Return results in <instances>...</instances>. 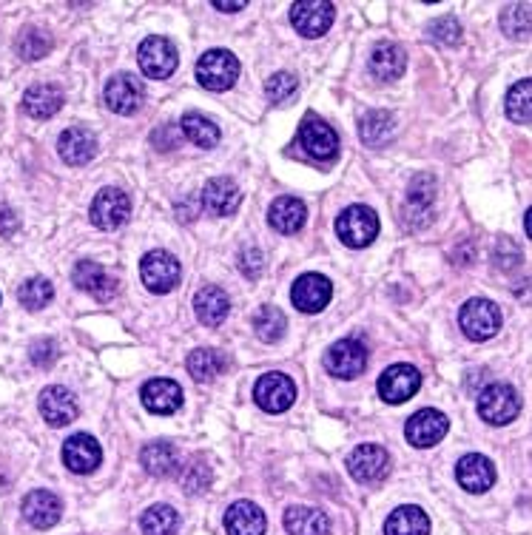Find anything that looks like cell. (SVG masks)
Instances as JSON below:
<instances>
[{
    "instance_id": "cell-38",
    "label": "cell",
    "mask_w": 532,
    "mask_h": 535,
    "mask_svg": "<svg viewBox=\"0 0 532 535\" xmlns=\"http://www.w3.org/2000/svg\"><path fill=\"white\" fill-rule=\"evenodd\" d=\"M15 52H18V57H23V60H40V57H46L49 52H52V37L46 35L43 29H23L20 32V37L15 40Z\"/></svg>"
},
{
    "instance_id": "cell-13",
    "label": "cell",
    "mask_w": 532,
    "mask_h": 535,
    "mask_svg": "<svg viewBox=\"0 0 532 535\" xmlns=\"http://www.w3.org/2000/svg\"><path fill=\"white\" fill-rule=\"evenodd\" d=\"M447 430H450L447 416L427 407V410H419V413L410 416V422L404 427V436H407V442L413 444V447H422L424 450V447L439 444L447 436Z\"/></svg>"
},
{
    "instance_id": "cell-21",
    "label": "cell",
    "mask_w": 532,
    "mask_h": 535,
    "mask_svg": "<svg viewBox=\"0 0 532 535\" xmlns=\"http://www.w3.org/2000/svg\"><path fill=\"white\" fill-rule=\"evenodd\" d=\"M72 277L74 285L83 288L86 294H92L97 302H109L111 296L117 294V279L97 262H77Z\"/></svg>"
},
{
    "instance_id": "cell-27",
    "label": "cell",
    "mask_w": 532,
    "mask_h": 535,
    "mask_svg": "<svg viewBox=\"0 0 532 535\" xmlns=\"http://www.w3.org/2000/svg\"><path fill=\"white\" fill-rule=\"evenodd\" d=\"M194 311L200 316L202 325L217 328V325L225 322V316L231 311V302H228L225 291L214 288V285H205V288L197 291V296H194Z\"/></svg>"
},
{
    "instance_id": "cell-23",
    "label": "cell",
    "mask_w": 532,
    "mask_h": 535,
    "mask_svg": "<svg viewBox=\"0 0 532 535\" xmlns=\"http://www.w3.org/2000/svg\"><path fill=\"white\" fill-rule=\"evenodd\" d=\"M140 399H143L146 410L168 416V413H177L183 407V388L171 379H151V382H146Z\"/></svg>"
},
{
    "instance_id": "cell-22",
    "label": "cell",
    "mask_w": 532,
    "mask_h": 535,
    "mask_svg": "<svg viewBox=\"0 0 532 535\" xmlns=\"http://www.w3.org/2000/svg\"><path fill=\"white\" fill-rule=\"evenodd\" d=\"M60 513H63V504L57 499L55 493L49 490H32L26 499H23V516L26 521L37 527V530H49L60 521Z\"/></svg>"
},
{
    "instance_id": "cell-37",
    "label": "cell",
    "mask_w": 532,
    "mask_h": 535,
    "mask_svg": "<svg viewBox=\"0 0 532 535\" xmlns=\"http://www.w3.org/2000/svg\"><path fill=\"white\" fill-rule=\"evenodd\" d=\"M140 527H143L146 535H174L177 527H180V516L168 504H154V507H148L146 513H143Z\"/></svg>"
},
{
    "instance_id": "cell-8",
    "label": "cell",
    "mask_w": 532,
    "mask_h": 535,
    "mask_svg": "<svg viewBox=\"0 0 532 535\" xmlns=\"http://www.w3.org/2000/svg\"><path fill=\"white\" fill-rule=\"evenodd\" d=\"M137 60H140L143 74L154 77V80H166L177 69V49L171 46V40H166V37H146L140 43Z\"/></svg>"
},
{
    "instance_id": "cell-11",
    "label": "cell",
    "mask_w": 532,
    "mask_h": 535,
    "mask_svg": "<svg viewBox=\"0 0 532 535\" xmlns=\"http://www.w3.org/2000/svg\"><path fill=\"white\" fill-rule=\"evenodd\" d=\"M333 18H336V6L328 0H302V3H294L291 9L296 32L305 37L325 35L331 29Z\"/></svg>"
},
{
    "instance_id": "cell-33",
    "label": "cell",
    "mask_w": 532,
    "mask_h": 535,
    "mask_svg": "<svg viewBox=\"0 0 532 535\" xmlns=\"http://www.w3.org/2000/svg\"><path fill=\"white\" fill-rule=\"evenodd\" d=\"M385 535H430V518L422 507H399L387 518Z\"/></svg>"
},
{
    "instance_id": "cell-32",
    "label": "cell",
    "mask_w": 532,
    "mask_h": 535,
    "mask_svg": "<svg viewBox=\"0 0 532 535\" xmlns=\"http://www.w3.org/2000/svg\"><path fill=\"white\" fill-rule=\"evenodd\" d=\"M404 69H407V57H404L402 46L382 43V46L373 49V55H370V72H373V77L396 80V77H402Z\"/></svg>"
},
{
    "instance_id": "cell-43",
    "label": "cell",
    "mask_w": 532,
    "mask_h": 535,
    "mask_svg": "<svg viewBox=\"0 0 532 535\" xmlns=\"http://www.w3.org/2000/svg\"><path fill=\"white\" fill-rule=\"evenodd\" d=\"M501 26L510 37H527V32H530V6H524V3L510 6L501 15Z\"/></svg>"
},
{
    "instance_id": "cell-3",
    "label": "cell",
    "mask_w": 532,
    "mask_h": 535,
    "mask_svg": "<svg viewBox=\"0 0 532 535\" xmlns=\"http://www.w3.org/2000/svg\"><path fill=\"white\" fill-rule=\"evenodd\" d=\"M336 234L348 248H365L379 234V217L365 205H350L336 220Z\"/></svg>"
},
{
    "instance_id": "cell-34",
    "label": "cell",
    "mask_w": 532,
    "mask_h": 535,
    "mask_svg": "<svg viewBox=\"0 0 532 535\" xmlns=\"http://www.w3.org/2000/svg\"><path fill=\"white\" fill-rule=\"evenodd\" d=\"M359 134H362V140H365L367 146H385V143H390L396 137V120L387 111H367L365 117H362Z\"/></svg>"
},
{
    "instance_id": "cell-16",
    "label": "cell",
    "mask_w": 532,
    "mask_h": 535,
    "mask_svg": "<svg viewBox=\"0 0 532 535\" xmlns=\"http://www.w3.org/2000/svg\"><path fill=\"white\" fill-rule=\"evenodd\" d=\"M146 89L134 74H114L106 83V106L114 114H131L143 106Z\"/></svg>"
},
{
    "instance_id": "cell-1",
    "label": "cell",
    "mask_w": 532,
    "mask_h": 535,
    "mask_svg": "<svg viewBox=\"0 0 532 535\" xmlns=\"http://www.w3.org/2000/svg\"><path fill=\"white\" fill-rule=\"evenodd\" d=\"M433 205H436V180L430 174H419L407 188L402 222L410 231H422L433 222Z\"/></svg>"
},
{
    "instance_id": "cell-30",
    "label": "cell",
    "mask_w": 532,
    "mask_h": 535,
    "mask_svg": "<svg viewBox=\"0 0 532 535\" xmlns=\"http://www.w3.org/2000/svg\"><path fill=\"white\" fill-rule=\"evenodd\" d=\"M285 530L291 535H331V518L316 507H291L285 513Z\"/></svg>"
},
{
    "instance_id": "cell-31",
    "label": "cell",
    "mask_w": 532,
    "mask_h": 535,
    "mask_svg": "<svg viewBox=\"0 0 532 535\" xmlns=\"http://www.w3.org/2000/svg\"><path fill=\"white\" fill-rule=\"evenodd\" d=\"M305 217H308L305 203L296 200V197H279L271 205V211H268V222L274 225L279 234H296L305 225Z\"/></svg>"
},
{
    "instance_id": "cell-12",
    "label": "cell",
    "mask_w": 532,
    "mask_h": 535,
    "mask_svg": "<svg viewBox=\"0 0 532 535\" xmlns=\"http://www.w3.org/2000/svg\"><path fill=\"white\" fill-rule=\"evenodd\" d=\"M325 368L339 379H356L367 368V351L356 339H342L325 353Z\"/></svg>"
},
{
    "instance_id": "cell-19",
    "label": "cell",
    "mask_w": 532,
    "mask_h": 535,
    "mask_svg": "<svg viewBox=\"0 0 532 535\" xmlns=\"http://www.w3.org/2000/svg\"><path fill=\"white\" fill-rule=\"evenodd\" d=\"M239 200H242V194H239L237 183L228 180V177H214V180H208L200 194L202 208H205L208 214H214V217H228V214H234L239 208Z\"/></svg>"
},
{
    "instance_id": "cell-15",
    "label": "cell",
    "mask_w": 532,
    "mask_h": 535,
    "mask_svg": "<svg viewBox=\"0 0 532 535\" xmlns=\"http://www.w3.org/2000/svg\"><path fill=\"white\" fill-rule=\"evenodd\" d=\"M299 143H302V148H305L311 157H316V160H333L336 151H339L336 131H333L328 123H322L319 117H313V114H308V117L302 120V126H299Z\"/></svg>"
},
{
    "instance_id": "cell-7",
    "label": "cell",
    "mask_w": 532,
    "mask_h": 535,
    "mask_svg": "<svg viewBox=\"0 0 532 535\" xmlns=\"http://www.w3.org/2000/svg\"><path fill=\"white\" fill-rule=\"evenodd\" d=\"M348 470L359 484H379L390 473V456L379 444H362L350 453Z\"/></svg>"
},
{
    "instance_id": "cell-49",
    "label": "cell",
    "mask_w": 532,
    "mask_h": 535,
    "mask_svg": "<svg viewBox=\"0 0 532 535\" xmlns=\"http://www.w3.org/2000/svg\"><path fill=\"white\" fill-rule=\"evenodd\" d=\"M20 228V220L9 205H0V237H15Z\"/></svg>"
},
{
    "instance_id": "cell-10",
    "label": "cell",
    "mask_w": 532,
    "mask_h": 535,
    "mask_svg": "<svg viewBox=\"0 0 532 535\" xmlns=\"http://www.w3.org/2000/svg\"><path fill=\"white\" fill-rule=\"evenodd\" d=\"M129 214H131L129 197H126L120 188H103V191L92 200V211H89V217H92L94 225L103 228V231L120 228L123 222L129 220Z\"/></svg>"
},
{
    "instance_id": "cell-39",
    "label": "cell",
    "mask_w": 532,
    "mask_h": 535,
    "mask_svg": "<svg viewBox=\"0 0 532 535\" xmlns=\"http://www.w3.org/2000/svg\"><path fill=\"white\" fill-rule=\"evenodd\" d=\"M285 314L279 311V308H271V305H265V308H259L257 316H254V331L262 342H279L282 339V333H285Z\"/></svg>"
},
{
    "instance_id": "cell-5",
    "label": "cell",
    "mask_w": 532,
    "mask_h": 535,
    "mask_svg": "<svg viewBox=\"0 0 532 535\" xmlns=\"http://www.w3.org/2000/svg\"><path fill=\"white\" fill-rule=\"evenodd\" d=\"M478 413L487 425H510L515 416L521 413V399L510 385L496 382L490 388L481 390L478 396Z\"/></svg>"
},
{
    "instance_id": "cell-25",
    "label": "cell",
    "mask_w": 532,
    "mask_h": 535,
    "mask_svg": "<svg viewBox=\"0 0 532 535\" xmlns=\"http://www.w3.org/2000/svg\"><path fill=\"white\" fill-rule=\"evenodd\" d=\"M57 148H60V157H63L69 166H86L94 154H97V140H94L92 131L74 126V129H66L60 134Z\"/></svg>"
},
{
    "instance_id": "cell-17",
    "label": "cell",
    "mask_w": 532,
    "mask_h": 535,
    "mask_svg": "<svg viewBox=\"0 0 532 535\" xmlns=\"http://www.w3.org/2000/svg\"><path fill=\"white\" fill-rule=\"evenodd\" d=\"M103 462V450H100V444L94 442L92 436H86V433H74L66 439L63 444V464L77 473V476H86V473H92L97 470Z\"/></svg>"
},
{
    "instance_id": "cell-18",
    "label": "cell",
    "mask_w": 532,
    "mask_h": 535,
    "mask_svg": "<svg viewBox=\"0 0 532 535\" xmlns=\"http://www.w3.org/2000/svg\"><path fill=\"white\" fill-rule=\"evenodd\" d=\"M333 288L331 282L319 274H305L294 282L291 299L302 314H319L328 302H331Z\"/></svg>"
},
{
    "instance_id": "cell-14",
    "label": "cell",
    "mask_w": 532,
    "mask_h": 535,
    "mask_svg": "<svg viewBox=\"0 0 532 535\" xmlns=\"http://www.w3.org/2000/svg\"><path fill=\"white\" fill-rule=\"evenodd\" d=\"M419 388H422V376L410 365H393L379 376V396L390 405H402L410 396H416Z\"/></svg>"
},
{
    "instance_id": "cell-26",
    "label": "cell",
    "mask_w": 532,
    "mask_h": 535,
    "mask_svg": "<svg viewBox=\"0 0 532 535\" xmlns=\"http://www.w3.org/2000/svg\"><path fill=\"white\" fill-rule=\"evenodd\" d=\"M228 535H265V513L251 501H237L225 513Z\"/></svg>"
},
{
    "instance_id": "cell-4",
    "label": "cell",
    "mask_w": 532,
    "mask_h": 535,
    "mask_svg": "<svg viewBox=\"0 0 532 535\" xmlns=\"http://www.w3.org/2000/svg\"><path fill=\"white\" fill-rule=\"evenodd\" d=\"M239 60L225 49H211L197 63V80L208 92H225L237 83Z\"/></svg>"
},
{
    "instance_id": "cell-20",
    "label": "cell",
    "mask_w": 532,
    "mask_h": 535,
    "mask_svg": "<svg viewBox=\"0 0 532 535\" xmlns=\"http://www.w3.org/2000/svg\"><path fill=\"white\" fill-rule=\"evenodd\" d=\"M456 479H459L461 490H467V493H487L496 484V467L487 456L470 453L456 464Z\"/></svg>"
},
{
    "instance_id": "cell-36",
    "label": "cell",
    "mask_w": 532,
    "mask_h": 535,
    "mask_svg": "<svg viewBox=\"0 0 532 535\" xmlns=\"http://www.w3.org/2000/svg\"><path fill=\"white\" fill-rule=\"evenodd\" d=\"M225 356L220 351H214V348H200V351H194L188 356V373L197 379V382H211V379H217L222 370H225Z\"/></svg>"
},
{
    "instance_id": "cell-47",
    "label": "cell",
    "mask_w": 532,
    "mask_h": 535,
    "mask_svg": "<svg viewBox=\"0 0 532 535\" xmlns=\"http://www.w3.org/2000/svg\"><path fill=\"white\" fill-rule=\"evenodd\" d=\"M239 271L248 279H257L262 274V254H259V248H242L239 251Z\"/></svg>"
},
{
    "instance_id": "cell-50",
    "label": "cell",
    "mask_w": 532,
    "mask_h": 535,
    "mask_svg": "<svg viewBox=\"0 0 532 535\" xmlns=\"http://www.w3.org/2000/svg\"><path fill=\"white\" fill-rule=\"evenodd\" d=\"M214 6H217V9H222V12H237V9H245V0H237V3H225V0H217Z\"/></svg>"
},
{
    "instance_id": "cell-46",
    "label": "cell",
    "mask_w": 532,
    "mask_h": 535,
    "mask_svg": "<svg viewBox=\"0 0 532 535\" xmlns=\"http://www.w3.org/2000/svg\"><path fill=\"white\" fill-rule=\"evenodd\" d=\"M29 359L37 368H52L57 359V345L52 339H37L35 345L29 348Z\"/></svg>"
},
{
    "instance_id": "cell-6",
    "label": "cell",
    "mask_w": 532,
    "mask_h": 535,
    "mask_svg": "<svg viewBox=\"0 0 532 535\" xmlns=\"http://www.w3.org/2000/svg\"><path fill=\"white\" fill-rule=\"evenodd\" d=\"M180 262L168 251H151L140 262V279L151 294H168L180 282Z\"/></svg>"
},
{
    "instance_id": "cell-40",
    "label": "cell",
    "mask_w": 532,
    "mask_h": 535,
    "mask_svg": "<svg viewBox=\"0 0 532 535\" xmlns=\"http://www.w3.org/2000/svg\"><path fill=\"white\" fill-rule=\"evenodd\" d=\"M18 299L23 302V308H29V311H40V308H46L52 299H55V288H52V282L43 277H32L29 282H23L18 291Z\"/></svg>"
},
{
    "instance_id": "cell-45",
    "label": "cell",
    "mask_w": 532,
    "mask_h": 535,
    "mask_svg": "<svg viewBox=\"0 0 532 535\" xmlns=\"http://www.w3.org/2000/svg\"><path fill=\"white\" fill-rule=\"evenodd\" d=\"M430 37H433V40H439V43H447V46H450V43H459V37H461L459 20L450 18V15L433 20V23H430Z\"/></svg>"
},
{
    "instance_id": "cell-29",
    "label": "cell",
    "mask_w": 532,
    "mask_h": 535,
    "mask_svg": "<svg viewBox=\"0 0 532 535\" xmlns=\"http://www.w3.org/2000/svg\"><path fill=\"white\" fill-rule=\"evenodd\" d=\"M140 462H143V467H146L148 476L168 479V476H174V473H177V467H180V456H177L174 444L151 442L143 447Z\"/></svg>"
},
{
    "instance_id": "cell-24",
    "label": "cell",
    "mask_w": 532,
    "mask_h": 535,
    "mask_svg": "<svg viewBox=\"0 0 532 535\" xmlns=\"http://www.w3.org/2000/svg\"><path fill=\"white\" fill-rule=\"evenodd\" d=\"M40 413L52 427H63L77 419V402L69 390L52 385L40 393Z\"/></svg>"
},
{
    "instance_id": "cell-42",
    "label": "cell",
    "mask_w": 532,
    "mask_h": 535,
    "mask_svg": "<svg viewBox=\"0 0 532 535\" xmlns=\"http://www.w3.org/2000/svg\"><path fill=\"white\" fill-rule=\"evenodd\" d=\"M530 92H532V83L530 80H521V83H515L513 89L507 92V114H510V120L513 123H530Z\"/></svg>"
},
{
    "instance_id": "cell-48",
    "label": "cell",
    "mask_w": 532,
    "mask_h": 535,
    "mask_svg": "<svg viewBox=\"0 0 532 535\" xmlns=\"http://www.w3.org/2000/svg\"><path fill=\"white\" fill-rule=\"evenodd\" d=\"M154 146H160L163 151H171V148L180 146V140H183V131L180 126H174V123H168V126H160V131H154Z\"/></svg>"
},
{
    "instance_id": "cell-9",
    "label": "cell",
    "mask_w": 532,
    "mask_h": 535,
    "mask_svg": "<svg viewBox=\"0 0 532 535\" xmlns=\"http://www.w3.org/2000/svg\"><path fill=\"white\" fill-rule=\"evenodd\" d=\"M254 399L268 413H285L296 402V385L285 373H265L254 388Z\"/></svg>"
},
{
    "instance_id": "cell-28",
    "label": "cell",
    "mask_w": 532,
    "mask_h": 535,
    "mask_svg": "<svg viewBox=\"0 0 532 535\" xmlns=\"http://www.w3.org/2000/svg\"><path fill=\"white\" fill-rule=\"evenodd\" d=\"M63 109V92L52 86V83H37L29 92L23 94V111L29 117H37V120H46L57 111Z\"/></svg>"
},
{
    "instance_id": "cell-44",
    "label": "cell",
    "mask_w": 532,
    "mask_h": 535,
    "mask_svg": "<svg viewBox=\"0 0 532 535\" xmlns=\"http://www.w3.org/2000/svg\"><path fill=\"white\" fill-rule=\"evenodd\" d=\"M265 92L268 97L274 100V103H285V100H291L296 92V77L288 72H276L268 83H265Z\"/></svg>"
},
{
    "instance_id": "cell-35",
    "label": "cell",
    "mask_w": 532,
    "mask_h": 535,
    "mask_svg": "<svg viewBox=\"0 0 532 535\" xmlns=\"http://www.w3.org/2000/svg\"><path fill=\"white\" fill-rule=\"evenodd\" d=\"M180 131H183L194 146L200 148H214L220 143V129H217L208 117L197 114V111L185 114L183 120H180Z\"/></svg>"
},
{
    "instance_id": "cell-41",
    "label": "cell",
    "mask_w": 532,
    "mask_h": 535,
    "mask_svg": "<svg viewBox=\"0 0 532 535\" xmlns=\"http://www.w3.org/2000/svg\"><path fill=\"white\" fill-rule=\"evenodd\" d=\"M180 484H183L191 496L205 493V490L211 487V467H208V462H205L202 456H194L191 462L185 464L183 473H180Z\"/></svg>"
},
{
    "instance_id": "cell-2",
    "label": "cell",
    "mask_w": 532,
    "mask_h": 535,
    "mask_svg": "<svg viewBox=\"0 0 532 535\" xmlns=\"http://www.w3.org/2000/svg\"><path fill=\"white\" fill-rule=\"evenodd\" d=\"M459 325L467 339L473 342H487L501 331V311L490 299H470L464 302L459 314Z\"/></svg>"
}]
</instances>
